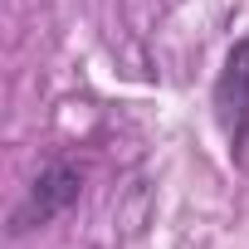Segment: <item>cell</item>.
<instances>
[{"mask_svg":"<svg viewBox=\"0 0 249 249\" xmlns=\"http://www.w3.org/2000/svg\"><path fill=\"white\" fill-rule=\"evenodd\" d=\"M78 191H83V176H78L69 161H49V166L30 181L25 200L15 205V215H10V234H25V230H39V225L59 220V215L78 200Z\"/></svg>","mask_w":249,"mask_h":249,"instance_id":"6da1fadb","label":"cell"},{"mask_svg":"<svg viewBox=\"0 0 249 249\" xmlns=\"http://www.w3.org/2000/svg\"><path fill=\"white\" fill-rule=\"evenodd\" d=\"M215 117L230 137V147L239 152L249 142V35H239L220 64V78H215Z\"/></svg>","mask_w":249,"mask_h":249,"instance_id":"7a4b0ae2","label":"cell"}]
</instances>
